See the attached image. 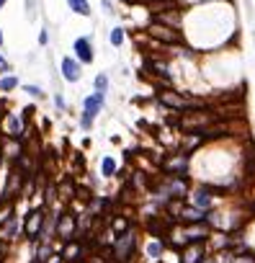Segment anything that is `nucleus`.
<instances>
[{"instance_id":"26","label":"nucleus","mask_w":255,"mask_h":263,"mask_svg":"<svg viewBox=\"0 0 255 263\" xmlns=\"http://www.w3.org/2000/svg\"><path fill=\"white\" fill-rule=\"evenodd\" d=\"M101 6H103V13H106V16H114V13H116L114 6H111V0H101Z\"/></svg>"},{"instance_id":"12","label":"nucleus","mask_w":255,"mask_h":263,"mask_svg":"<svg viewBox=\"0 0 255 263\" xmlns=\"http://www.w3.org/2000/svg\"><path fill=\"white\" fill-rule=\"evenodd\" d=\"M206 255H209L206 243H188L181 250V263H201Z\"/></svg>"},{"instance_id":"13","label":"nucleus","mask_w":255,"mask_h":263,"mask_svg":"<svg viewBox=\"0 0 255 263\" xmlns=\"http://www.w3.org/2000/svg\"><path fill=\"white\" fill-rule=\"evenodd\" d=\"M21 232H24V222L13 214L8 222L0 227V240H6V243H13V240H18L21 237Z\"/></svg>"},{"instance_id":"27","label":"nucleus","mask_w":255,"mask_h":263,"mask_svg":"<svg viewBox=\"0 0 255 263\" xmlns=\"http://www.w3.org/2000/svg\"><path fill=\"white\" fill-rule=\"evenodd\" d=\"M39 44H41V47H47V44H49V31L47 29L39 31Z\"/></svg>"},{"instance_id":"19","label":"nucleus","mask_w":255,"mask_h":263,"mask_svg":"<svg viewBox=\"0 0 255 263\" xmlns=\"http://www.w3.org/2000/svg\"><path fill=\"white\" fill-rule=\"evenodd\" d=\"M109 41H111V47H124V41H126V29L124 26H114L111 31H109Z\"/></svg>"},{"instance_id":"4","label":"nucleus","mask_w":255,"mask_h":263,"mask_svg":"<svg viewBox=\"0 0 255 263\" xmlns=\"http://www.w3.org/2000/svg\"><path fill=\"white\" fill-rule=\"evenodd\" d=\"M134 245H137V232L129 227L126 232H121V235H116V240H114V255H116V260H121V263H126L132 258V253H134Z\"/></svg>"},{"instance_id":"5","label":"nucleus","mask_w":255,"mask_h":263,"mask_svg":"<svg viewBox=\"0 0 255 263\" xmlns=\"http://www.w3.org/2000/svg\"><path fill=\"white\" fill-rule=\"evenodd\" d=\"M44 219H47V212L44 209H31L26 214V222H24V235L31 240V243H39V232L44 227Z\"/></svg>"},{"instance_id":"6","label":"nucleus","mask_w":255,"mask_h":263,"mask_svg":"<svg viewBox=\"0 0 255 263\" xmlns=\"http://www.w3.org/2000/svg\"><path fill=\"white\" fill-rule=\"evenodd\" d=\"M72 52H75V59L80 64H93L96 59V52H93V39L91 36H77L72 41Z\"/></svg>"},{"instance_id":"2","label":"nucleus","mask_w":255,"mask_h":263,"mask_svg":"<svg viewBox=\"0 0 255 263\" xmlns=\"http://www.w3.org/2000/svg\"><path fill=\"white\" fill-rule=\"evenodd\" d=\"M147 36H150V41L160 44V47H181L183 44V34L173 26H162V24H150L147 26Z\"/></svg>"},{"instance_id":"25","label":"nucleus","mask_w":255,"mask_h":263,"mask_svg":"<svg viewBox=\"0 0 255 263\" xmlns=\"http://www.w3.org/2000/svg\"><path fill=\"white\" fill-rule=\"evenodd\" d=\"M54 106H57V111H67V103L62 93H54Z\"/></svg>"},{"instance_id":"14","label":"nucleus","mask_w":255,"mask_h":263,"mask_svg":"<svg viewBox=\"0 0 255 263\" xmlns=\"http://www.w3.org/2000/svg\"><path fill=\"white\" fill-rule=\"evenodd\" d=\"M144 255L150 258V260H160L162 255H165V240H160V237H150L144 243Z\"/></svg>"},{"instance_id":"9","label":"nucleus","mask_w":255,"mask_h":263,"mask_svg":"<svg viewBox=\"0 0 255 263\" xmlns=\"http://www.w3.org/2000/svg\"><path fill=\"white\" fill-rule=\"evenodd\" d=\"M178 222L181 225H199V222H206V209H199L191 202H183L181 212H178Z\"/></svg>"},{"instance_id":"21","label":"nucleus","mask_w":255,"mask_h":263,"mask_svg":"<svg viewBox=\"0 0 255 263\" xmlns=\"http://www.w3.org/2000/svg\"><path fill=\"white\" fill-rule=\"evenodd\" d=\"M109 88H111L109 75H106V73H98L96 80H93V91H96V93H109Z\"/></svg>"},{"instance_id":"8","label":"nucleus","mask_w":255,"mask_h":263,"mask_svg":"<svg viewBox=\"0 0 255 263\" xmlns=\"http://www.w3.org/2000/svg\"><path fill=\"white\" fill-rule=\"evenodd\" d=\"M54 235L59 237V240H72L75 235H77V222H75V217L72 214H62L59 212V217H57V227H54Z\"/></svg>"},{"instance_id":"10","label":"nucleus","mask_w":255,"mask_h":263,"mask_svg":"<svg viewBox=\"0 0 255 263\" xmlns=\"http://www.w3.org/2000/svg\"><path fill=\"white\" fill-rule=\"evenodd\" d=\"M59 73H62V78H65L67 83H80V78H82V64L75 57H62Z\"/></svg>"},{"instance_id":"16","label":"nucleus","mask_w":255,"mask_h":263,"mask_svg":"<svg viewBox=\"0 0 255 263\" xmlns=\"http://www.w3.org/2000/svg\"><path fill=\"white\" fill-rule=\"evenodd\" d=\"M59 255L65 258L67 263H75V260H80V258H82V245H80V243H75V240H67V243L62 245Z\"/></svg>"},{"instance_id":"24","label":"nucleus","mask_w":255,"mask_h":263,"mask_svg":"<svg viewBox=\"0 0 255 263\" xmlns=\"http://www.w3.org/2000/svg\"><path fill=\"white\" fill-rule=\"evenodd\" d=\"M13 68H11V62H8V57L6 54H0V75H8Z\"/></svg>"},{"instance_id":"30","label":"nucleus","mask_w":255,"mask_h":263,"mask_svg":"<svg viewBox=\"0 0 255 263\" xmlns=\"http://www.w3.org/2000/svg\"><path fill=\"white\" fill-rule=\"evenodd\" d=\"M6 3H8V0H0V11H3V8H6Z\"/></svg>"},{"instance_id":"28","label":"nucleus","mask_w":255,"mask_h":263,"mask_svg":"<svg viewBox=\"0 0 255 263\" xmlns=\"http://www.w3.org/2000/svg\"><path fill=\"white\" fill-rule=\"evenodd\" d=\"M201 263H222V260H219V255H214V253H209V255H206V258H204Z\"/></svg>"},{"instance_id":"20","label":"nucleus","mask_w":255,"mask_h":263,"mask_svg":"<svg viewBox=\"0 0 255 263\" xmlns=\"http://www.w3.org/2000/svg\"><path fill=\"white\" fill-rule=\"evenodd\" d=\"M16 88H18V78H16L13 73L0 75V93H13Z\"/></svg>"},{"instance_id":"29","label":"nucleus","mask_w":255,"mask_h":263,"mask_svg":"<svg viewBox=\"0 0 255 263\" xmlns=\"http://www.w3.org/2000/svg\"><path fill=\"white\" fill-rule=\"evenodd\" d=\"M3 41H6V36H3V29H0V47H3Z\"/></svg>"},{"instance_id":"3","label":"nucleus","mask_w":255,"mask_h":263,"mask_svg":"<svg viewBox=\"0 0 255 263\" xmlns=\"http://www.w3.org/2000/svg\"><path fill=\"white\" fill-rule=\"evenodd\" d=\"M219 199H222V196H217L214 188L206 186V183H201V186H196V188L188 191V199H186V202H191L194 207L209 212V209H217V207H219Z\"/></svg>"},{"instance_id":"11","label":"nucleus","mask_w":255,"mask_h":263,"mask_svg":"<svg viewBox=\"0 0 255 263\" xmlns=\"http://www.w3.org/2000/svg\"><path fill=\"white\" fill-rule=\"evenodd\" d=\"M183 227V235L188 243H206L209 235H211V227L206 222H199V225H181Z\"/></svg>"},{"instance_id":"18","label":"nucleus","mask_w":255,"mask_h":263,"mask_svg":"<svg viewBox=\"0 0 255 263\" xmlns=\"http://www.w3.org/2000/svg\"><path fill=\"white\" fill-rule=\"evenodd\" d=\"M116 170H119V165H116V160H114L111 155H106V158L101 160V175H103V178H114Z\"/></svg>"},{"instance_id":"23","label":"nucleus","mask_w":255,"mask_h":263,"mask_svg":"<svg viewBox=\"0 0 255 263\" xmlns=\"http://www.w3.org/2000/svg\"><path fill=\"white\" fill-rule=\"evenodd\" d=\"M26 18L36 21V0H26Z\"/></svg>"},{"instance_id":"17","label":"nucleus","mask_w":255,"mask_h":263,"mask_svg":"<svg viewBox=\"0 0 255 263\" xmlns=\"http://www.w3.org/2000/svg\"><path fill=\"white\" fill-rule=\"evenodd\" d=\"M67 6H70L72 13H77V16H82V18H91V16H93V8H91L88 0H67Z\"/></svg>"},{"instance_id":"31","label":"nucleus","mask_w":255,"mask_h":263,"mask_svg":"<svg viewBox=\"0 0 255 263\" xmlns=\"http://www.w3.org/2000/svg\"><path fill=\"white\" fill-rule=\"evenodd\" d=\"M144 3H150V6H152V3H160V0H144Z\"/></svg>"},{"instance_id":"32","label":"nucleus","mask_w":255,"mask_h":263,"mask_svg":"<svg viewBox=\"0 0 255 263\" xmlns=\"http://www.w3.org/2000/svg\"><path fill=\"white\" fill-rule=\"evenodd\" d=\"M75 263H85V260H75Z\"/></svg>"},{"instance_id":"1","label":"nucleus","mask_w":255,"mask_h":263,"mask_svg":"<svg viewBox=\"0 0 255 263\" xmlns=\"http://www.w3.org/2000/svg\"><path fill=\"white\" fill-rule=\"evenodd\" d=\"M106 108V93H91L82 98V111H80V129L82 132H91L96 116Z\"/></svg>"},{"instance_id":"7","label":"nucleus","mask_w":255,"mask_h":263,"mask_svg":"<svg viewBox=\"0 0 255 263\" xmlns=\"http://www.w3.org/2000/svg\"><path fill=\"white\" fill-rule=\"evenodd\" d=\"M0 129H3V135H6L8 140H21V137H24V132H26L24 116L8 111V114L3 116V126H0Z\"/></svg>"},{"instance_id":"22","label":"nucleus","mask_w":255,"mask_h":263,"mask_svg":"<svg viewBox=\"0 0 255 263\" xmlns=\"http://www.w3.org/2000/svg\"><path fill=\"white\" fill-rule=\"evenodd\" d=\"M24 93L31 96V98H39V101L44 98V91H41V85H36V83H26L24 85Z\"/></svg>"},{"instance_id":"15","label":"nucleus","mask_w":255,"mask_h":263,"mask_svg":"<svg viewBox=\"0 0 255 263\" xmlns=\"http://www.w3.org/2000/svg\"><path fill=\"white\" fill-rule=\"evenodd\" d=\"M0 152H3L8 160H21L24 158V145H21V140H6L0 145Z\"/></svg>"}]
</instances>
